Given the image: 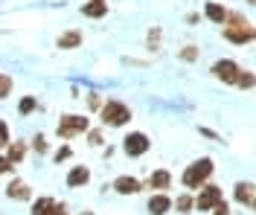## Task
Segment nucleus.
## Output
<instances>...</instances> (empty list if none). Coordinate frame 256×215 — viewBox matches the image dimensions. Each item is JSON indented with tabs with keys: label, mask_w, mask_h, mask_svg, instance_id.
Here are the masks:
<instances>
[{
	"label": "nucleus",
	"mask_w": 256,
	"mask_h": 215,
	"mask_svg": "<svg viewBox=\"0 0 256 215\" xmlns=\"http://www.w3.org/2000/svg\"><path fill=\"white\" fill-rule=\"evenodd\" d=\"M12 143V134H9V125H6V119H0V149H6Z\"/></svg>",
	"instance_id": "nucleus-26"
},
{
	"label": "nucleus",
	"mask_w": 256,
	"mask_h": 215,
	"mask_svg": "<svg viewBox=\"0 0 256 215\" xmlns=\"http://www.w3.org/2000/svg\"><path fill=\"white\" fill-rule=\"evenodd\" d=\"M239 70L242 67L233 61V58H222V61H216L212 64V76L218 79V82H224V84H236V79H239Z\"/></svg>",
	"instance_id": "nucleus-7"
},
{
	"label": "nucleus",
	"mask_w": 256,
	"mask_h": 215,
	"mask_svg": "<svg viewBox=\"0 0 256 215\" xmlns=\"http://www.w3.org/2000/svg\"><path fill=\"white\" fill-rule=\"evenodd\" d=\"M90 128V119L82 114H64L62 119H58V128H56V134L62 137V140H73V137H82V134Z\"/></svg>",
	"instance_id": "nucleus-4"
},
{
	"label": "nucleus",
	"mask_w": 256,
	"mask_h": 215,
	"mask_svg": "<svg viewBox=\"0 0 256 215\" xmlns=\"http://www.w3.org/2000/svg\"><path fill=\"white\" fill-rule=\"evenodd\" d=\"M148 149H152L148 134H143V131H128L126 137H122V151H126L128 157H143Z\"/></svg>",
	"instance_id": "nucleus-5"
},
{
	"label": "nucleus",
	"mask_w": 256,
	"mask_h": 215,
	"mask_svg": "<svg viewBox=\"0 0 256 215\" xmlns=\"http://www.w3.org/2000/svg\"><path fill=\"white\" fill-rule=\"evenodd\" d=\"M38 111V99L35 96H24V99L18 102V114L20 116H30V114H35Z\"/></svg>",
	"instance_id": "nucleus-21"
},
{
	"label": "nucleus",
	"mask_w": 256,
	"mask_h": 215,
	"mask_svg": "<svg viewBox=\"0 0 256 215\" xmlns=\"http://www.w3.org/2000/svg\"><path fill=\"white\" fill-rule=\"evenodd\" d=\"M82 15L90 17V20L105 17L108 15V0H88V3H82Z\"/></svg>",
	"instance_id": "nucleus-14"
},
{
	"label": "nucleus",
	"mask_w": 256,
	"mask_h": 215,
	"mask_svg": "<svg viewBox=\"0 0 256 215\" xmlns=\"http://www.w3.org/2000/svg\"><path fill=\"white\" fill-rule=\"evenodd\" d=\"M50 215H67V204H64V201H56V204H52V213Z\"/></svg>",
	"instance_id": "nucleus-32"
},
{
	"label": "nucleus",
	"mask_w": 256,
	"mask_h": 215,
	"mask_svg": "<svg viewBox=\"0 0 256 215\" xmlns=\"http://www.w3.org/2000/svg\"><path fill=\"white\" fill-rule=\"evenodd\" d=\"M146 210H148V215L172 213V198H169L166 192H152V198H148V204H146Z\"/></svg>",
	"instance_id": "nucleus-10"
},
{
	"label": "nucleus",
	"mask_w": 256,
	"mask_h": 215,
	"mask_svg": "<svg viewBox=\"0 0 256 215\" xmlns=\"http://www.w3.org/2000/svg\"><path fill=\"white\" fill-rule=\"evenodd\" d=\"M236 87H242V90H250V87H256V76L250 73V70H239Z\"/></svg>",
	"instance_id": "nucleus-23"
},
{
	"label": "nucleus",
	"mask_w": 256,
	"mask_h": 215,
	"mask_svg": "<svg viewBox=\"0 0 256 215\" xmlns=\"http://www.w3.org/2000/svg\"><path fill=\"white\" fill-rule=\"evenodd\" d=\"M210 213H212V215H230V207H227V201H218Z\"/></svg>",
	"instance_id": "nucleus-31"
},
{
	"label": "nucleus",
	"mask_w": 256,
	"mask_h": 215,
	"mask_svg": "<svg viewBox=\"0 0 256 215\" xmlns=\"http://www.w3.org/2000/svg\"><path fill=\"white\" fill-rule=\"evenodd\" d=\"M198 55H201V50H198V47H195V44H186V47H180V50H178V58H180V61H198Z\"/></svg>",
	"instance_id": "nucleus-22"
},
{
	"label": "nucleus",
	"mask_w": 256,
	"mask_h": 215,
	"mask_svg": "<svg viewBox=\"0 0 256 215\" xmlns=\"http://www.w3.org/2000/svg\"><path fill=\"white\" fill-rule=\"evenodd\" d=\"M254 195H256V186H254L250 181H239L236 186H233V198H236V204H244V207H250Z\"/></svg>",
	"instance_id": "nucleus-15"
},
{
	"label": "nucleus",
	"mask_w": 256,
	"mask_h": 215,
	"mask_svg": "<svg viewBox=\"0 0 256 215\" xmlns=\"http://www.w3.org/2000/svg\"><path fill=\"white\" fill-rule=\"evenodd\" d=\"M222 26H224L222 35L230 44H250V41H256V26L248 17H242V12H227Z\"/></svg>",
	"instance_id": "nucleus-1"
},
{
	"label": "nucleus",
	"mask_w": 256,
	"mask_h": 215,
	"mask_svg": "<svg viewBox=\"0 0 256 215\" xmlns=\"http://www.w3.org/2000/svg\"><path fill=\"white\" fill-rule=\"evenodd\" d=\"M32 149H35V154H47V149H50L47 137H44V134H35V137H32Z\"/></svg>",
	"instance_id": "nucleus-25"
},
{
	"label": "nucleus",
	"mask_w": 256,
	"mask_h": 215,
	"mask_svg": "<svg viewBox=\"0 0 256 215\" xmlns=\"http://www.w3.org/2000/svg\"><path fill=\"white\" fill-rule=\"evenodd\" d=\"M96 114H99L102 128H126L128 122H131V108L120 99H108Z\"/></svg>",
	"instance_id": "nucleus-3"
},
{
	"label": "nucleus",
	"mask_w": 256,
	"mask_h": 215,
	"mask_svg": "<svg viewBox=\"0 0 256 215\" xmlns=\"http://www.w3.org/2000/svg\"><path fill=\"white\" fill-rule=\"evenodd\" d=\"M88 105H90V111H99V108L105 105V99H102L99 93H88Z\"/></svg>",
	"instance_id": "nucleus-29"
},
{
	"label": "nucleus",
	"mask_w": 256,
	"mask_h": 215,
	"mask_svg": "<svg viewBox=\"0 0 256 215\" xmlns=\"http://www.w3.org/2000/svg\"><path fill=\"white\" fill-rule=\"evenodd\" d=\"M79 215H96V213H90V210H84V213H79Z\"/></svg>",
	"instance_id": "nucleus-36"
},
{
	"label": "nucleus",
	"mask_w": 256,
	"mask_h": 215,
	"mask_svg": "<svg viewBox=\"0 0 256 215\" xmlns=\"http://www.w3.org/2000/svg\"><path fill=\"white\" fill-rule=\"evenodd\" d=\"M143 189H154V192H166V189H172V172H169V169H154V172L146 178Z\"/></svg>",
	"instance_id": "nucleus-9"
},
{
	"label": "nucleus",
	"mask_w": 256,
	"mask_h": 215,
	"mask_svg": "<svg viewBox=\"0 0 256 215\" xmlns=\"http://www.w3.org/2000/svg\"><path fill=\"white\" fill-rule=\"evenodd\" d=\"M67 186L70 189H82V186H88L90 183V169L88 166H70V172H67Z\"/></svg>",
	"instance_id": "nucleus-11"
},
{
	"label": "nucleus",
	"mask_w": 256,
	"mask_h": 215,
	"mask_svg": "<svg viewBox=\"0 0 256 215\" xmlns=\"http://www.w3.org/2000/svg\"><path fill=\"white\" fill-rule=\"evenodd\" d=\"M158 47H160V29L154 26V29L148 32V50H158Z\"/></svg>",
	"instance_id": "nucleus-30"
},
{
	"label": "nucleus",
	"mask_w": 256,
	"mask_h": 215,
	"mask_svg": "<svg viewBox=\"0 0 256 215\" xmlns=\"http://www.w3.org/2000/svg\"><path fill=\"white\" fill-rule=\"evenodd\" d=\"M172 210H178L180 215L195 213V195H192V192H184V195H178V198L172 201Z\"/></svg>",
	"instance_id": "nucleus-18"
},
{
	"label": "nucleus",
	"mask_w": 256,
	"mask_h": 215,
	"mask_svg": "<svg viewBox=\"0 0 256 215\" xmlns=\"http://www.w3.org/2000/svg\"><path fill=\"white\" fill-rule=\"evenodd\" d=\"M218 201H224L222 189H218L216 183H204V186L198 189V195H195V210H198V213H210Z\"/></svg>",
	"instance_id": "nucleus-6"
},
{
	"label": "nucleus",
	"mask_w": 256,
	"mask_h": 215,
	"mask_svg": "<svg viewBox=\"0 0 256 215\" xmlns=\"http://www.w3.org/2000/svg\"><path fill=\"white\" fill-rule=\"evenodd\" d=\"M198 134H204V137H210V140H222L218 134H216V131H210V128H198Z\"/></svg>",
	"instance_id": "nucleus-33"
},
{
	"label": "nucleus",
	"mask_w": 256,
	"mask_h": 215,
	"mask_svg": "<svg viewBox=\"0 0 256 215\" xmlns=\"http://www.w3.org/2000/svg\"><path fill=\"white\" fill-rule=\"evenodd\" d=\"M0 175H15V163L6 154H0Z\"/></svg>",
	"instance_id": "nucleus-28"
},
{
	"label": "nucleus",
	"mask_w": 256,
	"mask_h": 215,
	"mask_svg": "<svg viewBox=\"0 0 256 215\" xmlns=\"http://www.w3.org/2000/svg\"><path fill=\"white\" fill-rule=\"evenodd\" d=\"M6 198L12 201H32V186L24 181H9V186H6Z\"/></svg>",
	"instance_id": "nucleus-12"
},
{
	"label": "nucleus",
	"mask_w": 256,
	"mask_h": 215,
	"mask_svg": "<svg viewBox=\"0 0 256 215\" xmlns=\"http://www.w3.org/2000/svg\"><path fill=\"white\" fill-rule=\"evenodd\" d=\"M198 20H201V15H198V12H190V15H186V23H198Z\"/></svg>",
	"instance_id": "nucleus-34"
},
{
	"label": "nucleus",
	"mask_w": 256,
	"mask_h": 215,
	"mask_svg": "<svg viewBox=\"0 0 256 215\" xmlns=\"http://www.w3.org/2000/svg\"><path fill=\"white\" fill-rule=\"evenodd\" d=\"M82 41H84L82 29H67V32H62L56 38V47L58 50H76V47H82Z\"/></svg>",
	"instance_id": "nucleus-13"
},
{
	"label": "nucleus",
	"mask_w": 256,
	"mask_h": 215,
	"mask_svg": "<svg viewBox=\"0 0 256 215\" xmlns=\"http://www.w3.org/2000/svg\"><path fill=\"white\" fill-rule=\"evenodd\" d=\"M84 137H88V146H94V149L105 146V128H88Z\"/></svg>",
	"instance_id": "nucleus-20"
},
{
	"label": "nucleus",
	"mask_w": 256,
	"mask_h": 215,
	"mask_svg": "<svg viewBox=\"0 0 256 215\" xmlns=\"http://www.w3.org/2000/svg\"><path fill=\"white\" fill-rule=\"evenodd\" d=\"M6 157H9L15 166H20L24 160H26V143H24V140H12V143L6 146Z\"/></svg>",
	"instance_id": "nucleus-16"
},
{
	"label": "nucleus",
	"mask_w": 256,
	"mask_h": 215,
	"mask_svg": "<svg viewBox=\"0 0 256 215\" xmlns=\"http://www.w3.org/2000/svg\"><path fill=\"white\" fill-rule=\"evenodd\" d=\"M250 210H254V213H256V195H254V201H250Z\"/></svg>",
	"instance_id": "nucleus-35"
},
{
	"label": "nucleus",
	"mask_w": 256,
	"mask_h": 215,
	"mask_svg": "<svg viewBox=\"0 0 256 215\" xmlns=\"http://www.w3.org/2000/svg\"><path fill=\"white\" fill-rule=\"evenodd\" d=\"M204 17H207V20H212V23H218V26H222V23H224V17H227V9H224L222 3H216V0H210L207 6H204Z\"/></svg>",
	"instance_id": "nucleus-17"
},
{
	"label": "nucleus",
	"mask_w": 256,
	"mask_h": 215,
	"mask_svg": "<svg viewBox=\"0 0 256 215\" xmlns=\"http://www.w3.org/2000/svg\"><path fill=\"white\" fill-rule=\"evenodd\" d=\"M111 189L116 195H137V192H143V181L134 175H120V178H114Z\"/></svg>",
	"instance_id": "nucleus-8"
},
{
	"label": "nucleus",
	"mask_w": 256,
	"mask_h": 215,
	"mask_svg": "<svg viewBox=\"0 0 256 215\" xmlns=\"http://www.w3.org/2000/svg\"><path fill=\"white\" fill-rule=\"evenodd\" d=\"M52 204H56V198L44 195V198H38L35 204H32V213L30 215H50V213H52Z\"/></svg>",
	"instance_id": "nucleus-19"
},
{
	"label": "nucleus",
	"mask_w": 256,
	"mask_h": 215,
	"mask_svg": "<svg viewBox=\"0 0 256 215\" xmlns=\"http://www.w3.org/2000/svg\"><path fill=\"white\" fill-rule=\"evenodd\" d=\"M12 87H15V82H12V76H9V73H0V99H9Z\"/></svg>",
	"instance_id": "nucleus-24"
},
{
	"label": "nucleus",
	"mask_w": 256,
	"mask_h": 215,
	"mask_svg": "<svg viewBox=\"0 0 256 215\" xmlns=\"http://www.w3.org/2000/svg\"><path fill=\"white\" fill-rule=\"evenodd\" d=\"M70 157H73V149H70V146H62V149L52 154V160H56V163H64V160H70Z\"/></svg>",
	"instance_id": "nucleus-27"
},
{
	"label": "nucleus",
	"mask_w": 256,
	"mask_h": 215,
	"mask_svg": "<svg viewBox=\"0 0 256 215\" xmlns=\"http://www.w3.org/2000/svg\"><path fill=\"white\" fill-rule=\"evenodd\" d=\"M212 172H216V166H212V157H198V160H192V163L184 169V175H180V183H184V189H186V192H198L204 183H210Z\"/></svg>",
	"instance_id": "nucleus-2"
},
{
	"label": "nucleus",
	"mask_w": 256,
	"mask_h": 215,
	"mask_svg": "<svg viewBox=\"0 0 256 215\" xmlns=\"http://www.w3.org/2000/svg\"><path fill=\"white\" fill-rule=\"evenodd\" d=\"M248 3H250V6H256V0H248Z\"/></svg>",
	"instance_id": "nucleus-37"
}]
</instances>
